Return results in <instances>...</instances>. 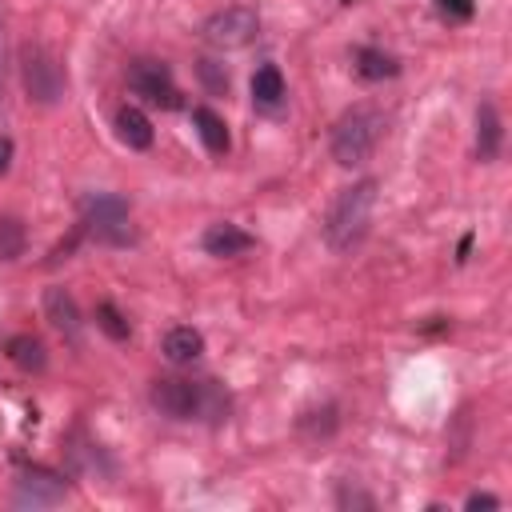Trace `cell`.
Masks as SVG:
<instances>
[{"label": "cell", "instance_id": "obj_10", "mask_svg": "<svg viewBox=\"0 0 512 512\" xmlns=\"http://www.w3.org/2000/svg\"><path fill=\"white\" fill-rule=\"evenodd\" d=\"M200 244H204V252H208V256L228 260V256L248 252V248L256 244V236H252V232H244V228H240V224H232V220H216V224H208V228H204Z\"/></svg>", "mask_w": 512, "mask_h": 512}, {"label": "cell", "instance_id": "obj_8", "mask_svg": "<svg viewBox=\"0 0 512 512\" xmlns=\"http://www.w3.org/2000/svg\"><path fill=\"white\" fill-rule=\"evenodd\" d=\"M64 500H68V484H64V476H56L48 468H28L12 480L16 508H56Z\"/></svg>", "mask_w": 512, "mask_h": 512}, {"label": "cell", "instance_id": "obj_26", "mask_svg": "<svg viewBox=\"0 0 512 512\" xmlns=\"http://www.w3.org/2000/svg\"><path fill=\"white\" fill-rule=\"evenodd\" d=\"M0 92H4V28H0Z\"/></svg>", "mask_w": 512, "mask_h": 512}, {"label": "cell", "instance_id": "obj_6", "mask_svg": "<svg viewBox=\"0 0 512 512\" xmlns=\"http://www.w3.org/2000/svg\"><path fill=\"white\" fill-rule=\"evenodd\" d=\"M256 32H260V16H256L252 8H244V4H232V8L212 12V16L204 20V28H200L204 44H208V48H216V52L244 48V44H252V40H256Z\"/></svg>", "mask_w": 512, "mask_h": 512}, {"label": "cell", "instance_id": "obj_22", "mask_svg": "<svg viewBox=\"0 0 512 512\" xmlns=\"http://www.w3.org/2000/svg\"><path fill=\"white\" fill-rule=\"evenodd\" d=\"M336 500H340V508H372V504H376L372 496H364V492H348V488H340Z\"/></svg>", "mask_w": 512, "mask_h": 512}, {"label": "cell", "instance_id": "obj_17", "mask_svg": "<svg viewBox=\"0 0 512 512\" xmlns=\"http://www.w3.org/2000/svg\"><path fill=\"white\" fill-rule=\"evenodd\" d=\"M352 68H356V76H364V80H392L396 72H400V60L392 56V52H384V48H356L352 52Z\"/></svg>", "mask_w": 512, "mask_h": 512}, {"label": "cell", "instance_id": "obj_11", "mask_svg": "<svg viewBox=\"0 0 512 512\" xmlns=\"http://www.w3.org/2000/svg\"><path fill=\"white\" fill-rule=\"evenodd\" d=\"M112 128H116L124 148H132V152H148L152 148V120L136 104H120L116 116H112Z\"/></svg>", "mask_w": 512, "mask_h": 512}, {"label": "cell", "instance_id": "obj_14", "mask_svg": "<svg viewBox=\"0 0 512 512\" xmlns=\"http://www.w3.org/2000/svg\"><path fill=\"white\" fill-rule=\"evenodd\" d=\"M284 96H288V88H284L280 68L276 64H260L252 72V104L260 112H280L284 108Z\"/></svg>", "mask_w": 512, "mask_h": 512}, {"label": "cell", "instance_id": "obj_23", "mask_svg": "<svg viewBox=\"0 0 512 512\" xmlns=\"http://www.w3.org/2000/svg\"><path fill=\"white\" fill-rule=\"evenodd\" d=\"M440 12L464 20V16H472V0H440Z\"/></svg>", "mask_w": 512, "mask_h": 512}, {"label": "cell", "instance_id": "obj_12", "mask_svg": "<svg viewBox=\"0 0 512 512\" xmlns=\"http://www.w3.org/2000/svg\"><path fill=\"white\" fill-rule=\"evenodd\" d=\"M500 144H504V120H500L492 100H480V108H476V156L484 164H492L500 156Z\"/></svg>", "mask_w": 512, "mask_h": 512}, {"label": "cell", "instance_id": "obj_4", "mask_svg": "<svg viewBox=\"0 0 512 512\" xmlns=\"http://www.w3.org/2000/svg\"><path fill=\"white\" fill-rule=\"evenodd\" d=\"M20 84H24L28 104H36V108H56L68 96V72L60 64V56L40 40L20 44Z\"/></svg>", "mask_w": 512, "mask_h": 512}, {"label": "cell", "instance_id": "obj_20", "mask_svg": "<svg viewBox=\"0 0 512 512\" xmlns=\"http://www.w3.org/2000/svg\"><path fill=\"white\" fill-rule=\"evenodd\" d=\"M96 328H100L108 340H128V332H132L128 320H124V316L116 312V304H108V300L96 304Z\"/></svg>", "mask_w": 512, "mask_h": 512}, {"label": "cell", "instance_id": "obj_25", "mask_svg": "<svg viewBox=\"0 0 512 512\" xmlns=\"http://www.w3.org/2000/svg\"><path fill=\"white\" fill-rule=\"evenodd\" d=\"M464 508H500V496H492V492H472V496L464 500Z\"/></svg>", "mask_w": 512, "mask_h": 512}, {"label": "cell", "instance_id": "obj_7", "mask_svg": "<svg viewBox=\"0 0 512 512\" xmlns=\"http://www.w3.org/2000/svg\"><path fill=\"white\" fill-rule=\"evenodd\" d=\"M128 88L156 104V108H176L180 104V92H176V80H172V68L164 60H152V56H140L128 64Z\"/></svg>", "mask_w": 512, "mask_h": 512}, {"label": "cell", "instance_id": "obj_16", "mask_svg": "<svg viewBox=\"0 0 512 512\" xmlns=\"http://www.w3.org/2000/svg\"><path fill=\"white\" fill-rule=\"evenodd\" d=\"M4 348H8V360H12L16 368H24V372H44V368H48V348H44V340L32 336V332H16Z\"/></svg>", "mask_w": 512, "mask_h": 512}, {"label": "cell", "instance_id": "obj_21", "mask_svg": "<svg viewBox=\"0 0 512 512\" xmlns=\"http://www.w3.org/2000/svg\"><path fill=\"white\" fill-rule=\"evenodd\" d=\"M196 72H200V80H204L212 92H228V72H224V64H216V60H200Z\"/></svg>", "mask_w": 512, "mask_h": 512}, {"label": "cell", "instance_id": "obj_3", "mask_svg": "<svg viewBox=\"0 0 512 512\" xmlns=\"http://www.w3.org/2000/svg\"><path fill=\"white\" fill-rule=\"evenodd\" d=\"M380 136H384V112L372 104H356L332 124V140H328L332 160L340 168H360L376 152Z\"/></svg>", "mask_w": 512, "mask_h": 512}, {"label": "cell", "instance_id": "obj_2", "mask_svg": "<svg viewBox=\"0 0 512 512\" xmlns=\"http://www.w3.org/2000/svg\"><path fill=\"white\" fill-rule=\"evenodd\" d=\"M376 204H380V184L372 176H360L352 180L348 188H340L324 212V224H320V236L324 244L336 252V256H348L352 248L364 244L368 228H372V216H376Z\"/></svg>", "mask_w": 512, "mask_h": 512}, {"label": "cell", "instance_id": "obj_24", "mask_svg": "<svg viewBox=\"0 0 512 512\" xmlns=\"http://www.w3.org/2000/svg\"><path fill=\"white\" fill-rule=\"evenodd\" d=\"M12 156H16V144H12V136H4V132H0V180L8 176V168H12Z\"/></svg>", "mask_w": 512, "mask_h": 512}, {"label": "cell", "instance_id": "obj_9", "mask_svg": "<svg viewBox=\"0 0 512 512\" xmlns=\"http://www.w3.org/2000/svg\"><path fill=\"white\" fill-rule=\"evenodd\" d=\"M44 316L68 344H80V308L68 288H60V284L44 288Z\"/></svg>", "mask_w": 512, "mask_h": 512}, {"label": "cell", "instance_id": "obj_19", "mask_svg": "<svg viewBox=\"0 0 512 512\" xmlns=\"http://www.w3.org/2000/svg\"><path fill=\"white\" fill-rule=\"evenodd\" d=\"M300 432L304 436H332L336 432V408L332 404H324V408H312V412H304L300 416Z\"/></svg>", "mask_w": 512, "mask_h": 512}, {"label": "cell", "instance_id": "obj_13", "mask_svg": "<svg viewBox=\"0 0 512 512\" xmlns=\"http://www.w3.org/2000/svg\"><path fill=\"white\" fill-rule=\"evenodd\" d=\"M160 352H164V360L176 364V368H180V364H192V360L204 356V336H200L196 328H188V324H176V328L164 332Z\"/></svg>", "mask_w": 512, "mask_h": 512}, {"label": "cell", "instance_id": "obj_5", "mask_svg": "<svg viewBox=\"0 0 512 512\" xmlns=\"http://www.w3.org/2000/svg\"><path fill=\"white\" fill-rule=\"evenodd\" d=\"M128 216H132V208H128V200L120 192H88L80 200V228L96 244H116V248L132 244L136 232H132Z\"/></svg>", "mask_w": 512, "mask_h": 512}, {"label": "cell", "instance_id": "obj_18", "mask_svg": "<svg viewBox=\"0 0 512 512\" xmlns=\"http://www.w3.org/2000/svg\"><path fill=\"white\" fill-rule=\"evenodd\" d=\"M28 248V232H24V220L20 216H0V260L12 264L20 260Z\"/></svg>", "mask_w": 512, "mask_h": 512}, {"label": "cell", "instance_id": "obj_1", "mask_svg": "<svg viewBox=\"0 0 512 512\" xmlns=\"http://www.w3.org/2000/svg\"><path fill=\"white\" fill-rule=\"evenodd\" d=\"M148 400L168 420H200V424H224L232 412V396L220 380H188V376H160L148 388Z\"/></svg>", "mask_w": 512, "mask_h": 512}, {"label": "cell", "instance_id": "obj_15", "mask_svg": "<svg viewBox=\"0 0 512 512\" xmlns=\"http://www.w3.org/2000/svg\"><path fill=\"white\" fill-rule=\"evenodd\" d=\"M192 128H196L200 144H204L212 156H224V152L232 148V140H228V128H224L220 112H212L208 104H196V108H192Z\"/></svg>", "mask_w": 512, "mask_h": 512}]
</instances>
